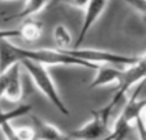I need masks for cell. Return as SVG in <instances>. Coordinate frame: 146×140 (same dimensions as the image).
<instances>
[{"label": "cell", "mask_w": 146, "mask_h": 140, "mask_svg": "<svg viewBox=\"0 0 146 140\" xmlns=\"http://www.w3.org/2000/svg\"><path fill=\"white\" fill-rule=\"evenodd\" d=\"M52 37H54L55 45H56V47H58L56 50H59V51L70 50V49H73V46H74L72 34H70L69 29L63 24H59V25L55 26Z\"/></svg>", "instance_id": "obj_11"}, {"label": "cell", "mask_w": 146, "mask_h": 140, "mask_svg": "<svg viewBox=\"0 0 146 140\" xmlns=\"http://www.w3.org/2000/svg\"><path fill=\"white\" fill-rule=\"evenodd\" d=\"M16 134L21 140H35V135H34V130L33 127L29 126H24V127H18L16 128Z\"/></svg>", "instance_id": "obj_14"}, {"label": "cell", "mask_w": 146, "mask_h": 140, "mask_svg": "<svg viewBox=\"0 0 146 140\" xmlns=\"http://www.w3.org/2000/svg\"><path fill=\"white\" fill-rule=\"evenodd\" d=\"M31 110H33L31 105H26V104L18 105L15 109L7 110V111L0 110V128L3 127L4 125H7V123H11L13 119H17L20 117H24L26 114H29Z\"/></svg>", "instance_id": "obj_13"}, {"label": "cell", "mask_w": 146, "mask_h": 140, "mask_svg": "<svg viewBox=\"0 0 146 140\" xmlns=\"http://www.w3.org/2000/svg\"><path fill=\"white\" fill-rule=\"evenodd\" d=\"M142 119H143V123H145V127H146V110H145V114H143Z\"/></svg>", "instance_id": "obj_19"}, {"label": "cell", "mask_w": 146, "mask_h": 140, "mask_svg": "<svg viewBox=\"0 0 146 140\" xmlns=\"http://www.w3.org/2000/svg\"><path fill=\"white\" fill-rule=\"evenodd\" d=\"M107 5H108V1H88V5L84 9V11H85L84 22H82L81 30H80V33H78V37H77L73 49H80V46L82 45L85 37L88 36L89 30L94 26V24L98 21V18L103 15Z\"/></svg>", "instance_id": "obj_6"}, {"label": "cell", "mask_w": 146, "mask_h": 140, "mask_svg": "<svg viewBox=\"0 0 146 140\" xmlns=\"http://www.w3.org/2000/svg\"><path fill=\"white\" fill-rule=\"evenodd\" d=\"M5 90H7V72H4L0 73V102H1V98L5 96Z\"/></svg>", "instance_id": "obj_18"}, {"label": "cell", "mask_w": 146, "mask_h": 140, "mask_svg": "<svg viewBox=\"0 0 146 140\" xmlns=\"http://www.w3.org/2000/svg\"><path fill=\"white\" fill-rule=\"evenodd\" d=\"M91 114L93 117L90 121L73 130L69 137L74 140H98L108 134V118H106L99 110H93Z\"/></svg>", "instance_id": "obj_5"}, {"label": "cell", "mask_w": 146, "mask_h": 140, "mask_svg": "<svg viewBox=\"0 0 146 140\" xmlns=\"http://www.w3.org/2000/svg\"><path fill=\"white\" fill-rule=\"evenodd\" d=\"M20 64H21V67L29 73V76L33 80L34 85L38 88V90H39L63 115H69V110L67 109V106L64 104L63 98H61L60 93H59L58 88H56V84H55V81L52 80L47 67L43 66V64L35 63V62H31V60H24Z\"/></svg>", "instance_id": "obj_1"}, {"label": "cell", "mask_w": 146, "mask_h": 140, "mask_svg": "<svg viewBox=\"0 0 146 140\" xmlns=\"http://www.w3.org/2000/svg\"><path fill=\"white\" fill-rule=\"evenodd\" d=\"M95 71H97V75L93 79V81L90 82L89 89L100 88V86L111 85V84L119 85L123 71L117 70V68H113V67H108V66H99Z\"/></svg>", "instance_id": "obj_9"}, {"label": "cell", "mask_w": 146, "mask_h": 140, "mask_svg": "<svg viewBox=\"0 0 146 140\" xmlns=\"http://www.w3.org/2000/svg\"><path fill=\"white\" fill-rule=\"evenodd\" d=\"M127 4L140 13L146 22V1L145 0H129V1H127Z\"/></svg>", "instance_id": "obj_15"}, {"label": "cell", "mask_w": 146, "mask_h": 140, "mask_svg": "<svg viewBox=\"0 0 146 140\" xmlns=\"http://www.w3.org/2000/svg\"><path fill=\"white\" fill-rule=\"evenodd\" d=\"M65 54L82 62L95 66H107V64H127L128 67L134 64L138 56H129L112 51H104L98 49H70L65 50Z\"/></svg>", "instance_id": "obj_4"}, {"label": "cell", "mask_w": 146, "mask_h": 140, "mask_svg": "<svg viewBox=\"0 0 146 140\" xmlns=\"http://www.w3.org/2000/svg\"><path fill=\"white\" fill-rule=\"evenodd\" d=\"M68 140H74V139H72V137H69V139H68Z\"/></svg>", "instance_id": "obj_20"}, {"label": "cell", "mask_w": 146, "mask_h": 140, "mask_svg": "<svg viewBox=\"0 0 146 140\" xmlns=\"http://www.w3.org/2000/svg\"><path fill=\"white\" fill-rule=\"evenodd\" d=\"M146 81V52L141 56H138L137 62L132 66L123 71L121 73V79L119 82L117 88L113 97L111 98L108 104L106 105V109L108 111L115 110V107L117 106L120 102L125 101L127 93L131 90V88L137 86L140 84H143Z\"/></svg>", "instance_id": "obj_3"}, {"label": "cell", "mask_w": 146, "mask_h": 140, "mask_svg": "<svg viewBox=\"0 0 146 140\" xmlns=\"http://www.w3.org/2000/svg\"><path fill=\"white\" fill-rule=\"evenodd\" d=\"M134 126H136V128H137L140 140H146V127H145V123H143V119L142 118L137 119V122L134 123Z\"/></svg>", "instance_id": "obj_17"}, {"label": "cell", "mask_w": 146, "mask_h": 140, "mask_svg": "<svg viewBox=\"0 0 146 140\" xmlns=\"http://www.w3.org/2000/svg\"><path fill=\"white\" fill-rule=\"evenodd\" d=\"M4 97L11 102H18L22 98L21 64H16L7 71V90Z\"/></svg>", "instance_id": "obj_8"}, {"label": "cell", "mask_w": 146, "mask_h": 140, "mask_svg": "<svg viewBox=\"0 0 146 140\" xmlns=\"http://www.w3.org/2000/svg\"><path fill=\"white\" fill-rule=\"evenodd\" d=\"M20 29V38L27 42L39 40L43 33V24L39 21H25Z\"/></svg>", "instance_id": "obj_12"}, {"label": "cell", "mask_w": 146, "mask_h": 140, "mask_svg": "<svg viewBox=\"0 0 146 140\" xmlns=\"http://www.w3.org/2000/svg\"><path fill=\"white\" fill-rule=\"evenodd\" d=\"M0 130H1V132H3L5 140H21L20 137L17 136L15 127H13L11 123H7V125H4L3 127L0 128Z\"/></svg>", "instance_id": "obj_16"}, {"label": "cell", "mask_w": 146, "mask_h": 140, "mask_svg": "<svg viewBox=\"0 0 146 140\" xmlns=\"http://www.w3.org/2000/svg\"><path fill=\"white\" fill-rule=\"evenodd\" d=\"M143 84L136 86V93L127 100L124 109L121 110L120 115L116 118L115 123H113L112 130L108 132V136L103 140H125L128 132H129V128L134 126L137 119L143 117L146 110V98L143 100L138 98V93L141 92Z\"/></svg>", "instance_id": "obj_2"}, {"label": "cell", "mask_w": 146, "mask_h": 140, "mask_svg": "<svg viewBox=\"0 0 146 140\" xmlns=\"http://www.w3.org/2000/svg\"><path fill=\"white\" fill-rule=\"evenodd\" d=\"M33 130L35 135V140H68L69 136L61 132L58 127L52 123L46 122L44 119L36 115H31Z\"/></svg>", "instance_id": "obj_7"}, {"label": "cell", "mask_w": 146, "mask_h": 140, "mask_svg": "<svg viewBox=\"0 0 146 140\" xmlns=\"http://www.w3.org/2000/svg\"><path fill=\"white\" fill-rule=\"evenodd\" d=\"M51 1H40V0H33V1H26L20 11L15 15H11L4 18V21H12V20H24L29 18L36 13L44 11L47 7L51 5Z\"/></svg>", "instance_id": "obj_10"}]
</instances>
